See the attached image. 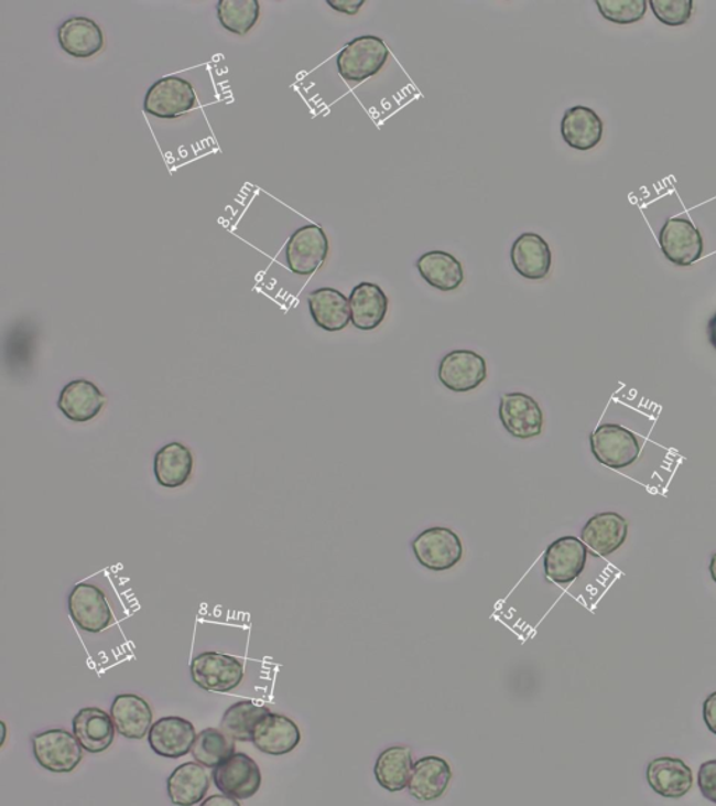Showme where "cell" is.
Listing matches in <instances>:
<instances>
[{
  "label": "cell",
  "mask_w": 716,
  "mask_h": 806,
  "mask_svg": "<svg viewBox=\"0 0 716 806\" xmlns=\"http://www.w3.org/2000/svg\"><path fill=\"white\" fill-rule=\"evenodd\" d=\"M647 782L663 798H682L694 784L692 769L682 759L658 757L648 764Z\"/></svg>",
  "instance_id": "obj_20"
},
{
  "label": "cell",
  "mask_w": 716,
  "mask_h": 806,
  "mask_svg": "<svg viewBox=\"0 0 716 806\" xmlns=\"http://www.w3.org/2000/svg\"><path fill=\"white\" fill-rule=\"evenodd\" d=\"M658 240L668 261L677 267H692L704 254L702 233L688 218L669 217L659 232Z\"/></svg>",
  "instance_id": "obj_8"
},
{
  "label": "cell",
  "mask_w": 716,
  "mask_h": 806,
  "mask_svg": "<svg viewBox=\"0 0 716 806\" xmlns=\"http://www.w3.org/2000/svg\"><path fill=\"white\" fill-rule=\"evenodd\" d=\"M599 12L610 23L629 25L640 22L648 10L647 0H605L596 2Z\"/></svg>",
  "instance_id": "obj_34"
},
{
  "label": "cell",
  "mask_w": 716,
  "mask_h": 806,
  "mask_svg": "<svg viewBox=\"0 0 716 806\" xmlns=\"http://www.w3.org/2000/svg\"><path fill=\"white\" fill-rule=\"evenodd\" d=\"M697 784L704 798L716 804V761H708L702 764L698 771Z\"/></svg>",
  "instance_id": "obj_36"
},
{
  "label": "cell",
  "mask_w": 716,
  "mask_h": 806,
  "mask_svg": "<svg viewBox=\"0 0 716 806\" xmlns=\"http://www.w3.org/2000/svg\"><path fill=\"white\" fill-rule=\"evenodd\" d=\"M204 805L217 806H240V799L230 797V795H213V797L202 800Z\"/></svg>",
  "instance_id": "obj_39"
},
{
  "label": "cell",
  "mask_w": 716,
  "mask_h": 806,
  "mask_svg": "<svg viewBox=\"0 0 716 806\" xmlns=\"http://www.w3.org/2000/svg\"><path fill=\"white\" fill-rule=\"evenodd\" d=\"M366 0H328L326 4L330 7L332 9L336 10V12L349 14V15H356L358 13V10H360L361 7H365Z\"/></svg>",
  "instance_id": "obj_37"
},
{
  "label": "cell",
  "mask_w": 716,
  "mask_h": 806,
  "mask_svg": "<svg viewBox=\"0 0 716 806\" xmlns=\"http://www.w3.org/2000/svg\"><path fill=\"white\" fill-rule=\"evenodd\" d=\"M414 766L412 749L409 746H392L386 749L377 757L373 774L378 784L389 793L403 792L408 788Z\"/></svg>",
  "instance_id": "obj_30"
},
{
  "label": "cell",
  "mask_w": 716,
  "mask_h": 806,
  "mask_svg": "<svg viewBox=\"0 0 716 806\" xmlns=\"http://www.w3.org/2000/svg\"><path fill=\"white\" fill-rule=\"evenodd\" d=\"M588 549L579 538L563 537L549 545L544 554V576L554 584L565 585L578 579L585 570Z\"/></svg>",
  "instance_id": "obj_12"
},
{
  "label": "cell",
  "mask_w": 716,
  "mask_h": 806,
  "mask_svg": "<svg viewBox=\"0 0 716 806\" xmlns=\"http://www.w3.org/2000/svg\"><path fill=\"white\" fill-rule=\"evenodd\" d=\"M708 340L714 350H716V313L708 322Z\"/></svg>",
  "instance_id": "obj_40"
},
{
  "label": "cell",
  "mask_w": 716,
  "mask_h": 806,
  "mask_svg": "<svg viewBox=\"0 0 716 806\" xmlns=\"http://www.w3.org/2000/svg\"><path fill=\"white\" fill-rule=\"evenodd\" d=\"M35 761L51 773H72L83 759V746L75 734L64 728L39 732L31 738Z\"/></svg>",
  "instance_id": "obj_2"
},
{
  "label": "cell",
  "mask_w": 716,
  "mask_h": 806,
  "mask_svg": "<svg viewBox=\"0 0 716 806\" xmlns=\"http://www.w3.org/2000/svg\"><path fill=\"white\" fill-rule=\"evenodd\" d=\"M511 262L517 273L528 280H543L550 273L553 254L549 244L536 233H523L511 248Z\"/></svg>",
  "instance_id": "obj_18"
},
{
  "label": "cell",
  "mask_w": 716,
  "mask_h": 806,
  "mask_svg": "<svg viewBox=\"0 0 716 806\" xmlns=\"http://www.w3.org/2000/svg\"><path fill=\"white\" fill-rule=\"evenodd\" d=\"M648 4L659 22L669 28L687 24L694 12L693 0H650Z\"/></svg>",
  "instance_id": "obj_35"
},
{
  "label": "cell",
  "mask_w": 716,
  "mask_h": 806,
  "mask_svg": "<svg viewBox=\"0 0 716 806\" xmlns=\"http://www.w3.org/2000/svg\"><path fill=\"white\" fill-rule=\"evenodd\" d=\"M629 537V523L617 513H599L581 530V540L594 558L614 555Z\"/></svg>",
  "instance_id": "obj_14"
},
{
  "label": "cell",
  "mask_w": 716,
  "mask_h": 806,
  "mask_svg": "<svg viewBox=\"0 0 716 806\" xmlns=\"http://www.w3.org/2000/svg\"><path fill=\"white\" fill-rule=\"evenodd\" d=\"M195 740V726L176 716L163 717L155 721L148 734L149 745L155 755L167 759L188 755Z\"/></svg>",
  "instance_id": "obj_15"
},
{
  "label": "cell",
  "mask_w": 716,
  "mask_h": 806,
  "mask_svg": "<svg viewBox=\"0 0 716 806\" xmlns=\"http://www.w3.org/2000/svg\"><path fill=\"white\" fill-rule=\"evenodd\" d=\"M453 780V769L443 757L425 756L414 762L409 780V794L420 803L443 797Z\"/></svg>",
  "instance_id": "obj_17"
},
{
  "label": "cell",
  "mask_w": 716,
  "mask_h": 806,
  "mask_svg": "<svg viewBox=\"0 0 716 806\" xmlns=\"http://www.w3.org/2000/svg\"><path fill=\"white\" fill-rule=\"evenodd\" d=\"M106 395L88 379H75L62 389L58 408L65 418L86 423L97 418L106 407Z\"/></svg>",
  "instance_id": "obj_19"
},
{
  "label": "cell",
  "mask_w": 716,
  "mask_h": 806,
  "mask_svg": "<svg viewBox=\"0 0 716 806\" xmlns=\"http://www.w3.org/2000/svg\"><path fill=\"white\" fill-rule=\"evenodd\" d=\"M329 254L328 236L318 225L300 227L285 244V261L293 273L310 277L322 268Z\"/></svg>",
  "instance_id": "obj_7"
},
{
  "label": "cell",
  "mask_w": 716,
  "mask_h": 806,
  "mask_svg": "<svg viewBox=\"0 0 716 806\" xmlns=\"http://www.w3.org/2000/svg\"><path fill=\"white\" fill-rule=\"evenodd\" d=\"M246 675L243 664L231 655L206 652L191 663V676L196 686L206 691L227 694L240 686Z\"/></svg>",
  "instance_id": "obj_5"
},
{
  "label": "cell",
  "mask_w": 716,
  "mask_h": 806,
  "mask_svg": "<svg viewBox=\"0 0 716 806\" xmlns=\"http://www.w3.org/2000/svg\"><path fill=\"white\" fill-rule=\"evenodd\" d=\"M351 324L360 331L377 330L386 320L389 300L380 286L370 282L357 284L350 293Z\"/></svg>",
  "instance_id": "obj_26"
},
{
  "label": "cell",
  "mask_w": 716,
  "mask_h": 806,
  "mask_svg": "<svg viewBox=\"0 0 716 806\" xmlns=\"http://www.w3.org/2000/svg\"><path fill=\"white\" fill-rule=\"evenodd\" d=\"M605 125L593 108L577 106L567 109L562 119V137L571 149L588 152L604 138Z\"/></svg>",
  "instance_id": "obj_23"
},
{
  "label": "cell",
  "mask_w": 716,
  "mask_h": 806,
  "mask_svg": "<svg viewBox=\"0 0 716 806\" xmlns=\"http://www.w3.org/2000/svg\"><path fill=\"white\" fill-rule=\"evenodd\" d=\"M703 716L705 726H707L708 730L716 735V691L705 699L703 705Z\"/></svg>",
  "instance_id": "obj_38"
},
{
  "label": "cell",
  "mask_w": 716,
  "mask_h": 806,
  "mask_svg": "<svg viewBox=\"0 0 716 806\" xmlns=\"http://www.w3.org/2000/svg\"><path fill=\"white\" fill-rule=\"evenodd\" d=\"M67 608L75 625L88 633H101L111 626L113 615L106 594L88 582H79L67 598Z\"/></svg>",
  "instance_id": "obj_9"
},
{
  "label": "cell",
  "mask_w": 716,
  "mask_h": 806,
  "mask_svg": "<svg viewBox=\"0 0 716 806\" xmlns=\"http://www.w3.org/2000/svg\"><path fill=\"white\" fill-rule=\"evenodd\" d=\"M300 742L299 726L289 717L272 711L262 717L252 734V743L258 751L272 756L292 753Z\"/></svg>",
  "instance_id": "obj_16"
},
{
  "label": "cell",
  "mask_w": 716,
  "mask_h": 806,
  "mask_svg": "<svg viewBox=\"0 0 716 806\" xmlns=\"http://www.w3.org/2000/svg\"><path fill=\"white\" fill-rule=\"evenodd\" d=\"M498 415L505 429L519 440H531L543 431V410L536 399L523 393H507L500 399Z\"/></svg>",
  "instance_id": "obj_11"
},
{
  "label": "cell",
  "mask_w": 716,
  "mask_h": 806,
  "mask_svg": "<svg viewBox=\"0 0 716 806\" xmlns=\"http://www.w3.org/2000/svg\"><path fill=\"white\" fill-rule=\"evenodd\" d=\"M412 549L419 563L432 571L451 570L464 558L459 535L445 527L423 530L414 538Z\"/></svg>",
  "instance_id": "obj_6"
},
{
  "label": "cell",
  "mask_w": 716,
  "mask_h": 806,
  "mask_svg": "<svg viewBox=\"0 0 716 806\" xmlns=\"http://www.w3.org/2000/svg\"><path fill=\"white\" fill-rule=\"evenodd\" d=\"M213 783L223 794L237 799L252 798L262 785V773L258 763L242 752L232 755L213 769Z\"/></svg>",
  "instance_id": "obj_10"
},
{
  "label": "cell",
  "mask_w": 716,
  "mask_h": 806,
  "mask_svg": "<svg viewBox=\"0 0 716 806\" xmlns=\"http://www.w3.org/2000/svg\"><path fill=\"white\" fill-rule=\"evenodd\" d=\"M198 97L188 80L180 76H165L149 88L144 97V112L161 119L185 116L196 107Z\"/></svg>",
  "instance_id": "obj_4"
},
{
  "label": "cell",
  "mask_w": 716,
  "mask_h": 806,
  "mask_svg": "<svg viewBox=\"0 0 716 806\" xmlns=\"http://www.w3.org/2000/svg\"><path fill=\"white\" fill-rule=\"evenodd\" d=\"M310 314L315 325L328 332L344 331L351 322L350 301L341 291L322 288L308 294Z\"/></svg>",
  "instance_id": "obj_25"
},
{
  "label": "cell",
  "mask_w": 716,
  "mask_h": 806,
  "mask_svg": "<svg viewBox=\"0 0 716 806\" xmlns=\"http://www.w3.org/2000/svg\"><path fill=\"white\" fill-rule=\"evenodd\" d=\"M216 10L223 28L237 35L248 34L261 18L257 0H220Z\"/></svg>",
  "instance_id": "obj_33"
},
{
  "label": "cell",
  "mask_w": 716,
  "mask_h": 806,
  "mask_svg": "<svg viewBox=\"0 0 716 806\" xmlns=\"http://www.w3.org/2000/svg\"><path fill=\"white\" fill-rule=\"evenodd\" d=\"M58 41L66 54L79 60L91 58L106 44L100 25L88 18L67 19L59 25Z\"/></svg>",
  "instance_id": "obj_24"
},
{
  "label": "cell",
  "mask_w": 716,
  "mask_h": 806,
  "mask_svg": "<svg viewBox=\"0 0 716 806\" xmlns=\"http://www.w3.org/2000/svg\"><path fill=\"white\" fill-rule=\"evenodd\" d=\"M194 471V455L181 443L164 445L154 456V475L159 485L169 488L184 486Z\"/></svg>",
  "instance_id": "obj_29"
},
{
  "label": "cell",
  "mask_w": 716,
  "mask_h": 806,
  "mask_svg": "<svg viewBox=\"0 0 716 806\" xmlns=\"http://www.w3.org/2000/svg\"><path fill=\"white\" fill-rule=\"evenodd\" d=\"M191 753L202 766L215 769L236 753V741L228 737L221 728L220 730L206 728L196 735Z\"/></svg>",
  "instance_id": "obj_32"
},
{
  "label": "cell",
  "mask_w": 716,
  "mask_h": 806,
  "mask_svg": "<svg viewBox=\"0 0 716 806\" xmlns=\"http://www.w3.org/2000/svg\"><path fill=\"white\" fill-rule=\"evenodd\" d=\"M438 378L453 393H470L487 378L486 358L474 351H453L445 355L438 367Z\"/></svg>",
  "instance_id": "obj_13"
},
{
  "label": "cell",
  "mask_w": 716,
  "mask_h": 806,
  "mask_svg": "<svg viewBox=\"0 0 716 806\" xmlns=\"http://www.w3.org/2000/svg\"><path fill=\"white\" fill-rule=\"evenodd\" d=\"M72 728L83 749L93 755L106 752L116 740L117 728L111 714L98 707H86L77 712Z\"/></svg>",
  "instance_id": "obj_21"
},
{
  "label": "cell",
  "mask_w": 716,
  "mask_h": 806,
  "mask_svg": "<svg viewBox=\"0 0 716 806\" xmlns=\"http://www.w3.org/2000/svg\"><path fill=\"white\" fill-rule=\"evenodd\" d=\"M416 268L425 283L440 291H454L465 280V270L458 258L445 251L425 252L417 259Z\"/></svg>",
  "instance_id": "obj_28"
},
{
  "label": "cell",
  "mask_w": 716,
  "mask_h": 806,
  "mask_svg": "<svg viewBox=\"0 0 716 806\" xmlns=\"http://www.w3.org/2000/svg\"><path fill=\"white\" fill-rule=\"evenodd\" d=\"M111 717L119 735L127 740H144L153 726V710L138 695H118L112 701Z\"/></svg>",
  "instance_id": "obj_22"
},
{
  "label": "cell",
  "mask_w": 716,
  "mask_h": 806,
  "mask_svg": "<svg viewBox=\"0 0 716 806\" xmlns=\"http://www.w3.org/2000/svg\"><path fill=\"white\" fill-rule=\"evenodd\" d=\"M709 573L710 577H713V580L716 582V554L713 556V558H710Z\"/></svg>",
  "instance_id": "obj_41"
},
{
  "label": "cell",
  "mask_w": 716,
  "mask_h": 806,
  "mask_svg": "<svg viewBox=\"0 0 716 806\" xmlns=\"http://www.w3.org/2000/svg\"><path fill=\"white\" fill-rule=\"evenodd\" d=\"M209 788V773L196 761L181 764L167 780L169 798L174 805L202 804Z\"/></svg>",
  "instance_id": "obj_27"
},
{
  "label": "cell",
  "mask_w": 716,
  "mask_h": 806,
  "mask_svg": "<svg viewBox=\"0 0 716 806\" xmlns=\"http://www.w3.org/2000/svg\"><path fill=\"white\" fill-rule=\"evenodd\" d=\"M388 58V46L380 36L361 35L340 51L336 65L346 82L358 83L376 76L386 66Z\"/></svg>",
  "instance_id": "obj_1"
},
{
  "label": "cell",
  "mask_w": 716,
  "mask_h": 806,
  "mask_svg": "<svg viewBox=\"0 0 716 806\" xmlns=\"http://www.w3.org/2000/svg\"><path fill=\"white\" fill-rule=\"evenodd\" d=\"M271 711L267 706L252 700H241L228 707L220 721V728L238 742H252L253 730L264 714Z\"/></svg>",
  "instance_id": "obj_31"
},
{
  "label": "cell",
  "mask_w": 716,
  "mask_h": 806,
  "mask_svg": "<svg viewBox=\"0 0 716 806\" xmlns=\"http://www.w3.org/2000/svg\"><path fill=\"white\" fill-rule=\"evenodd\" d=\"M590 451L599 464L620 471L631 466L641 454V444L631 430L605 423L590 434Z\"/></svg>",
  "instance_id": "obj_3"
}]
</instances>
